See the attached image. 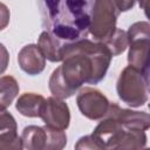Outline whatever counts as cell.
Segmentation results:
<instances>
[{"label":"cell","mask_w":150,"mask_h":150,"mask_svg":"<svg viewBox=\"0 0 150 150\" xmlns=\"http://www.w3.org/2000/svg\"><path fill=\"white\" fill-rule=\"evenodd\" d=\"M40 117L46 125L60 130H66L70 123L69 107L63 100L50 96L45 100Z\"/></svg>","instance_id":"8"},{"label":"cell","mask_w":150,"mask_h":150,"mask_svg":"<svg viewBox=\"0 0 150 150\" xmlns=\"http://www.w3.org/2000/svg\"><path fill=\"white\" fill-rule=\"evenodd\" d=\"M120 13L116 0H95L88 30L94 41H104L112 34Z\"/></svg>","instance_id":"5"},{"label":"cell","mask_w":150,"mask_h":150,"mask_svg":"<svg viewBox=\"0 0 150 150\" xmlns=\"http://www.w3.org/2000/svg\"><path fill=\"white\" fill-rule=\"evenodd\" d=\"M47 132L46 139V150H61L67 144V135L64 130L55 129L48 125H45Z\"/></svg>","instance_id":"17"},{"label":"cell","mask_w":150,"mask_h":150,"mask_svg":"<svg viewBox=\"0 0 150 150\" xmlns=\"http://www.w3.org/2000/svg\"><path fill=\"white\" fill-rule=\"evenodd\" d=\"M9 63V53L7 48L0 42V75H2Z\"/></svg>","instance_id":"19"},{"label":"cell","mask_w":150,"mask_h":150,"mask_svg":"<svg viewBox=\"0 0 150 150\" xmlns=\"http://www.w3.org/2000/svg\"><path fill=\"white\" fill-rule=\"evenodd\" d=\"M116 4L121 12H127L135 6L136 0H116Z\"/></svg>","instance_id":"21"},{"label":"cell","mask_w":150,"mask_h":150,"mask_svg":"<svg viewBox=\"0 0 150 150\" xmlns=\"http://www.w3.org/2000/svg\"><path fill=\"white\" fill-rule=\"evenodd\" d=\"M38 46H39L40 50L42 52L43 56L47 60H49L50 62H61L62 61L61 48H62L63 43L60 40H57L56 38H54L52 34H49L47 30H43L40 34Z\"/></svg>","instance_id":"14"},{"label":"cell","mask_w":150,"mask_h":150,"mask_svg":"<svg viewBox=\"0 0 150 150\" xmlns=\"http://www.w3.org/2000/svg\"><path fill=\"white\" fill-rule=\"evenodd\" d=\"M22 149L21 138L18 135L16 121L7 110L0 112V150Z\"/></svg>","instance_id":"11"},{"label":"cell","mask_w":150,"mask_h":150,"mask_svg":"<svg viewBox=\"0 0 150 150\" xmlns=\"http://www.w3.org/2000/svg\"><path fill=\"white\" fill-rule=\"evenodd\" d=\"M62 64L52 73L48 82L53 96L64 100L73 96L84 83L97 84L108 71L112 55L102 41L87 38L63 43Z\"/></svg>","instance_id":"1"},{"label":"cell","mask_w":150,"mask_h":150,"mask_svg":"<svg viewBox=\"0 0 150 150\" xmlns=\"http://www.w3.org/2000/svg\"><path fill=\"white\" fill-rule=\"evenodd\" d=\"M98 149H142L146 145L144 130L130 129L111 116H104L91 132Z\"/></svg>","instance_id":"3"},{"label":"cell","mask_w":150,"mask_h":150,"mask_svg":"<svg viewBox=\"0 0 150 150\" xmlns=\"http://www.w3.org/2000/svg\"><path fill=\"white\" fill-rule=\"evenodd\" d=\"M18 63L26 74L34 76L43 71L46 67V57L38 45L30 43L22 47L19 52Z\"/></svg>","instance_id":"10"},{"label":"cell","mask_w":150,"mask_h":150,"mask_svg":"<svg viewBox=\"0 0 150 150\" xmlns=\"http://www.w3.org/2000/svg\"><path fill=\"white\" fill-rule=\"evenodd\" d=\"M95 0H38L42 26L62 43L88 36Z\"/></svg>","instance_id":"2"},{"label":"cell","mask_w":150,"mask_h":150,"mask_svg":"<svg viewBox=\"0 0 150 150\" xmlns=\"http://www.w3.org/2000/svg\"><path fill=\"white\" fill-rule=\"evenodd\" d=\"M42 95L35 93H25L16 100L15 108L16 110L26 117H40V112L45 102Z\"/></svg>","instance_id":"12"},{"label":"cell","mask_w":150,"mask_h":150,"mask_svg":"<svg viewBox=\"0 0 150 150\" xmlns=\"http://www.w3.org/2000/svg\"><path fill=\"white\" fill-rule=\"evenodd\" d=\"M20 138L22 142V149L46 150L47 132L45 127L28 125L22 130Z\"/></svg>","instance_id":"13"},{"label":"cell","mask_w":150,"mask_h":150,"mask_svg":"<svg viewBox=\"0 0 150 150\" xmlns=\"http://www.w3.org/2000/svg\"><path fill=\"white\" fill-rule=\"evenodd\" d=\"M139 4V7L144 11L145 15H148V6H149V0H137Z\"/></svg>","instance_id":"22"},{"label":"cell","mask_w":150,"mask_h":150,"mask_svg":"<svg viewBox=\"0 0 150 150\" xmlns=\"http://www.w3.org/2000/svg\"><path fill=\"white\" fill-rule=\"evenodd\" d=\"M75 149H93V150H96L98 148L95 144L91 135H87V136H82L81 138H79L77 143L75 144Z\"/></svg>","instance_id":"18"},{"label":"cell","mask_w":150,"mask_h":150,"mask_svg":"<svg viewBox=\"0 0 150 150\" xmlns=\"http://www.w3.org/2000/svg\"><path fill=\"white\" fill-rule=\"evenodd\" d=\"M116 91L120 100L129 107L144 105L149 100V73L127 66L118 76Z\"/></svg>","instance_id":"4"},{"label":"cell","mask_w":150,"mask_h":150,"mask_svg":"<svg viewBox=\"0 0 150 150\" xmlns=\"http://www.w3.org/2000/svg\"><path fill=\"white\" fill-rule=\"evenodd\" d=\"M1 111H4V110H0V112H1Z\"/></svg>","instance_id":"23"},{"label":"cell","mask_w":150,"mask_h":150,"mask_svg":"<svg viewBox=\"0 0 150 150\" xmlns=\"http://www.w3.org/2000/svg\"><path fill=\"white\" fill-rule=\"evenodd\" d=\"M19 83L9 75L0 77V110H6L19 95Z\"/></svg>","instance_id":"15"},{"label":"cell","mask_w":150,"mask_h":150,"mask_svg":"<svg viewBox=\"0 0 150 150\" xmlns=\"http://www.w3.org/2000/svg\"><path fill=\"white\" fill-rule=\"evenodd\" d=\"M129 41L128 62L144 73H149V45H150V25L148 21L132 23L127 32Z\"/></svg>","instance_id":"6"},{"label":"cell","mask_w":150,"mask_h":150,"mask_svg":"<svg viewBox=\"0 0 150 150\" xmlns=\"http://www.w3.org/2000/svg\"><path fill=\"white\" fill-rule=\"evenodd\" d=\"M9 19H11V12L8 7L5 4L0 2V30L5 29L8 26Z\"/></svg>","instance_id":"20"},{"label":"cell","mask_w":150,"mask_h":150,"mask_svg":"<svg viewBox=\"0 0 150 150\" xmlns=\"http://www.w3.org/2000/svg\"><path fill=\"white\" fill-rule=\"evenodd\" d=\"M105 116H111L121 122L123 125L136 129V130H144L146 131L150 128V117L149 114L145 111H136L131 109L121 108L117 103L112 102L109 104L108 111Z\"/></svg>","instance_id":"9"},{"label":"cell","mask_w":150,"mask_h":150,"mask_svg":"<svg viewBox=\"0 0 150 150\" xmlns=\"http://www.w3.org/2000/svg\"><path fill=\"white\" fill-rule=\"evenodd\" d=\"M76 103L81 114L91 121L102 120L110 104L109 100L100 90L90 87H84L77 93Z\"/></svg>","instance_id":"7"},{"label":"cell","mask_w":150,"mask_h":150,"mask_svg":"<svg viewBox=\"0 0 150 150\" xmlns=\"http://www.w3.org/2000/svg\"><path fill=\"white\" fill-rule=\"evenodd\" d=\"M102 42L109 48V50H110L112 56H117V55L122 54L128 48V46H129L127 32L123 30V29H120L117 27L112 32V34L110 36H108Z\"/></svg>","instance_id":"16"}]
</instances>
